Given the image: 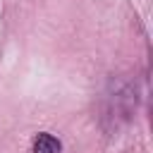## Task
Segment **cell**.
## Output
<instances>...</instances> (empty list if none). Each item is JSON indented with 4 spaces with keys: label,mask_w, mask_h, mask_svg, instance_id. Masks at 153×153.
Wrapping results in <instances>:
<instances>
[{
    "label": "cell",
    "mask_w": 153,
    "mask_h": 153,
    "mask_svg": "<svg viewBox=\"0 0 153 153\" xmlns=\"http://www.w3.org/2000/svg\"><path fill=\"white\" fill-rule=\"evenodd\" d=\"M60 141L50 134H38L33 139V153H60Z\"/></svg>",
    "instance_id": "obj_1"
}]
</instances>
